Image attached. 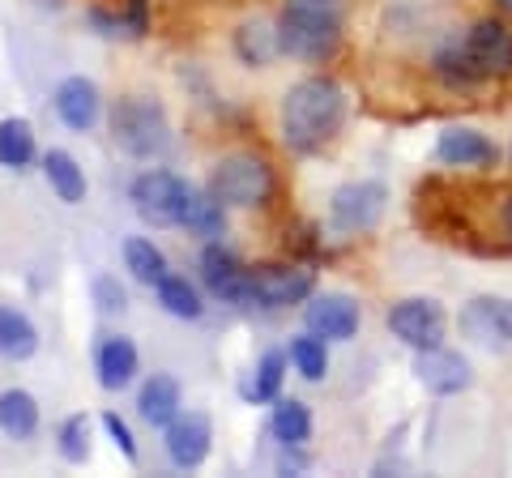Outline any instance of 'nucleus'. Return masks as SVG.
<instances>
[{
    "instance_id": "obj_1",
    "label": "nucleus",
    "mask_w": 512,
    "mask_h": 478,
    "mask_svg": "<svg viewBox=\"0 0 512 478\" xmlns=\"http://www.w3.org/2000/svg\"><path fill=\"white\" fill-rule=\"evenodd\" d=\"M282 141L295 154L325 150L346 124V90L333 77H303L282 94Z\"/></svg>"
},
{
    "instance_id": "obj_2",
    "label": "nucleus",
    "mask_w": 512,
    "mask_h": 478,
    "mask_svg": "<svg viewBox=\"0 0 512 478\" xmlns=\"http://www.w3.org/2000/svg\"><path fill=\"white\" fill-rule=\"evenodd\" d=\"M342 26H346V0H282L278 13L282 56L325 65L342 47Z\"/></svg>"
},
{
    "instance_id": "obj_3",
    "label": "nucleus",
    "mask_w": 512,
    "mask_h": 478,
    "mask_svg": "<svg viewBox=\"0 0 512 478\" xmlns=\"http://www.w3.org/2000/svg\"><path fill=\"white\" fill-rule=\"evenodd\" d=\"M107 129H111V141L128 158H141V163H154V158H163L171 150L167 107L150 99V94H124V99L111 103Z\"/></svg>"
},
{
    "instance_id": "obj_4",
    "label": "nucleus",
    "mask_w": 512,
    "mask_h": 478,
    "mask_svg": "<svg viewBox=\"0 0 512 478\" xmlns=\"http://www.w3.org/2000/svg\"><path fill=\"white\" fill-rule=\"evenodd\" d=\"M205 188H210L227 210H256V205H269V197H274V188H278V175L269 167V158L252 154V150H235L214 163Z\"/></svg>"
},
{
    "instance_id": "obj_5",
    "label": "nucleus",
    "mask_w": 512,
    "mask_h": 478,
    "mask_svg": "<svg viewBox=\"0 0 512 478\" xmlns=\"http://www.w3.org/2000/svg\"><path fill=\"white\" fill-rule=\"evenodd\" d=\"M384 210H389V188L380 180H350L338 184L329 197V227L338 235H367L380 227Z\"/></svg>"
},
{
    "instance_id": "obj_6",
    "label": "nucleus",
    "mask_w": 512,
    "mask_h": 478,
    "mask_svg": "<svg viewBox=\"0 0 512 478\" xmlns=\"http://www.w3.org/2000/svg\"><path fill=\"white\" fill-rule=\"evenodd\" d=\"M184 193H188L184 175H175L167 167H150V171H141L133 180V188H128V201H133V210H137V218L146 222V227L167 231V227L180 222Z\"/></svg>"
},
{
    "instance_id": "obj_7",
    "label": "nucleus",
    "mask_w": 512,
    "mask_h": 478,
    "mask_svg": "<svg viewBox=\"0 0 512 478\" xmlns=\"http://www.w3.org/2000/svg\"><path fill=\"white\" fill-rule=\"evenodd\" d=\"M197 269H201V286L210 299L231 304V308H252V269L239 261L222 239H210V244L201 248Z\"/></svg>"
},
{
    "instance_id": "obj_8",
    "label": "nucleus",
    "mask_w": 512,
    "mask_h": 478,
    "mask_svg": "<svg viewBox=\"0 0 512 478\" xmlns=\"http://www.w3.org/2000/svg\"><path fill=\"white\" fill-rule=\"evenodd\" d=\"M389 333L402 346L410 350H431V346H444V329H448V316L444 304L431 295H410V299H397L389 308Z\"/></svg>"
},
{
    "instance_id": "obj_9",
    "label": "nucleus",
    "mask_w": 512,
    "mask_h": 478,
    "mask_svg": "<svg viewBox=\"0 0 512 478\" xmlns=\"http://www.w3.org/2000/svg\"><path fill=\"white\" fill-rule=\"evenodd\" d=\"M457 333L483 350H512V299L474 295L457 312Z\"/></svg>"
},
{
    "instance_id": "obj_10",
    "label": "nucleus",
    "mask_w": 512,
    "mask_h": 478,
    "mask_svg": "<svg viewBox=\"0 0 512 478\" xmlns=\"http://www.w3.org/2000/svg\"><path fill=\"white\" fill-rule=\"evenodd\" d=\"M316 291V274L308 265H252V308L282 312L308 304Z\"/></svg>"
},
{
    "instance_id": "obj_11",
    "label": "nucleus",
    "mask_w": 512,
    "mask_h": 478,
    "mask_svg": "<svg viewBox=\"0 0 512 478\" xmlns=\"http://www.w3.org/2000/svg\"><path fill=\"white\" fill-rule=\"evenodd\" d=\"M163 449L175 470H197L214 449V419L205 410H180L163 427Z\"/></svg>"
},
{
    "instance_id": "obj_12",
    "label": "nucleus",
    "mask_w": 512,
    "mask_h": 478,
    "mask_svg": "<svg viewBox=\"0 0 512 478\" xmlns=\"http://www.w3.org/2000/svg\"><path fill=\"white\" fill-rule=\"evenodd\" d=\"M461 43H466V56L483 82H491V77H512V30L500 18H478Z\"/></svg>"
},
{
    "instance_id": "obj_13",
    "label": "nucleus",
    "mask_w": 512,
    "mask_h": 478,
    "mask_svg": "<svg viewBox=\"0 0 512 478\" xmlns=\"http://www.w3.org/2000/svg\"><path fill=\"white\" fill-rule=\"evenodd\" d=\"M303 325L320 333L325 342H350L363 325V312L346 291H325V295L312 291V299L303 304Z\"/></svg>"
},
{
    "instance_id": "obj_14",
    "label": "nucleus",
    "mask_w": 512,
    "mask_h": 478,
    "mask_svg": "<svg viewBox=\"0 0 512 478\" xmlns=\"http://www.w3.org/2000/svg\"><path fill=\"white\" fill-rule=\"evenodd\" d=\"M414 376H419V385L436 397H457L474 385L470 359H461L457 350H444V346L414 350Z\"/></svg>"
},
{
    "instance_id": "obj_15",
    "label": "nucleus",
    "mask_w": 512,
    "mask_h": 478,
    "mask_svg": "<svg viewBox=\"0 0 512 478\" xmlns=\"http://www.w3.org/2000/svg\"><path fill=\"white\" fill-rule=\"evenodd\" d=\"M436 158L444 167H461V171H491L500 163V146L487 137L470 129V124H448L436 137Z\"/></svg>"
},
{
    "instance_id": "obj_16",
    "label": "nucleus",
    "mask_w": 512,
    "mask_h": 478,
    "mask_svg": "<svg viewBox=\"0 0 512 478\" xmlns=\"http://www.w3.org/2000/svg\"><path fill=\"white\" fill-rule=\"evenodd\" d=\"M52 107H56V116H60V124L69 133H90L94 124H99V116H103V94H99V86H94L90 77L73 73L52 90Z\"/></svg>"
},
{
    "instance_id": "obj_17",
    "label": "nucleus",
    "mask_w": 512,
    "mask_h": 478,
    "mask_svg": "<svg viewBox=\"0 0 512 478\" xmlns=\"http://www.w3.org/2000/svg\"><path fill=\"white\" fill-rule=\"evenodd\" d=\"M141 372V355L137 342L124 338V333H103L99 346H94V376H99V389L120 393L137 380Z\"/></svg>"
},
{
    "instance_id": "obj_18",
    "label": "nucleus",
    "mask_w": 512,
    "mask_h": 478,
    "mask_svg": "<svg viewBox=\"0 0 512 478\" xmlns=\"http://www.w3.org/2000/svg\"><path fill=\"white\" fill-rule=\"evenodd\" d=\"M180 231H188L192 239H201V244H210V239H222L227 235V205H222L210 188H192L184 193V205H180V222H175Z\"/></svg>"
},
{
    "instance_id": "obj_19",
    "label": "nucleus",
    "mask_w": 512,
    "mask_h": 478,
    "mask_svg": "<svg viewBox=\"0 0 512 478\" xmlns=\"http://www.w3.org/2000/svg\"><path fill=\"white\" fill-rule=\"evenodd\" d=\"M184 410V389H180V380H175L171 372H154L141 380V389H137V414H141V423H150V427H163L175 419V414Z\"/></svg>"
},
{
    "instance_id": "obj_20",
    "label": "nucleus",
    "mask_w": 512,
    "mask_h": 478,
    "mask_svg": "<svg viewBox=\"0 0 512 478\" xmlns=\"http://www.w3.org/2000/svg\"><path fill=\"white\" fill-rule=\"evenodd\" d=\"M43 180H47V188L64 201V205H82L86 201V171H82V163L69 154V150H60V146H52L43 158Z\"/></svg>"
},
{
    "instance_id": "obj_21",
    "label": "nucleus",
    "mask_w": 512,
    "mask_h": 478,
    "mask_svg": "<svg viewBox=\"0 0 512 478\" xmlns=\"http://www.w3.org/2000/svg\"><path fill=\"white\" fill-rule=\"evenodd\" d=\"M269 406H274L269 410V432H274V440L282 449H303V444L312 440V427H316L308 402H299V397H274Z\"/></svg>"
},
{
    "instance_id": "obj_22",
    "label": "nucleus",
    "mask_w": 512,
    "mask_h": 478,
    "mask_svg": "<svg viewBox=\"0 0 512 478\" xmlns=\"http://www.w3.org/2000/svg\"><path fill=\"white\" fill-rule=\"evenodd\" d=\"M35 355H39V329H35V321H30L22 308L0 304V359L26 363Z\"/></svg>"
},
{
    "instance_id": "obj_23",
    "label": "nucleus",
    "mask_w": 512,
    "mask_h": 478,
    "mask_svg": "<svg viewBox=\"0 0 512 478\" xmlns=\"http://www.w3.org/2000/svg\"><path fill=\"white\" fill-rule=\"evenodd\" d=\"M235 56L248 69H269L282 56V39H278V22H244L235 30Z\"/></svg>"
},
{
    "instance_id": "obj_24",
    "label": "nucleus",
    "mask_w": 512,
    "mask_h": 478,
    "mask_svg": "<svg viewBox=\"0 0 512 478\" xmlns=\"http://www.w3.org/2000/svg\"><path fill=\"white\" fill-rule=\"evenodd\" d=\"M154 299L167 316H175V321H201L205 316V295H201L197 282H188V274H167L154 286Z\"/></svg>"
},
{
    "instance_id": "obj_25",
    "label": "nucleus",
    "mask_w": 512,
    "mask_h": 478,
    "mask_svg": "<svg viewBox=\"0 0 512 478\" xmlns=\"http://www.w3.org/2000/svg\"><path fill=\"white\" fill-rule=\"evenodd\" d=\"M124 269H128V278L141 282V286H158L167 274H171V265H167V252L154 244V239L146 235H128L124 239Z\"/></svg>"
},
{
    "instance_id": "obj_26",
    "label": "nucleus",
    "mask_w": 512,
    "mask_h": 478,
    "mask_svg": "<svg viewBox=\"0 0 512 478\" xmlns=\"http://www.w3.org/2000/svg\"><path fill=\"white\" fill-rule=\"evenodd\" d=\"M39 397L26 393V389H5L0 393V432H5L9 440H30L39 432Z\"/></svg>"
},
{
    "instance_id": "obj_27",
    "label": "nucleus",
    "mask_w": 512,
    "mask_h": 478,
    "mask_svg": "<svg viewBox=\"0 0 512 478\" xmlns=\"http://www.w3.org/2000/svg\"><path fill=\"white\" fill-rule=\"evenodd\" d=\"M286 359H291V368L308 380V385H320V380L329 376V342L312 329L295 333L291 346H286Z\"/></svg>"
},
{
    "instance_id": "obj_28",
    "label": "nucleus",
    "mask_w": 512,
    "mask_h": 478,
    "mask_svg": "<svg viewBox=\"0 0 512 478\" xmlns=\"http://www.w3.org/2000/svg\"><path fill=\"white\" fill-rule=\"evenodd\" d=\"M35 158H39V146H35V129H30V120H22V116L0 120V167L26 171Z\"/></svg>"
},
{
    "instance_id": "obj_29",
    "label": "nucleus",
    "mask_w": 512,
    "mask_h": 478,
    "mask_svg": "<svg viewBox=\"0 0 512 478\" xmlns=\"http://www.w3.org/2000/svg\"><path fill=\"white\" fill-rule=\"evenodd\" d=\"M286 368H291V359H286V350H265L261 359H256V372L252 380L239 393H244V402H274V397H282V380H286Z\"/></svg>"
},
{
    "instance_id": "obj_30",
    "label": "nucleus",
    "mask_w": 512,
    "mask_h": 478,
    "mask_svg": "<svg viewBox=\"0 0 512 478\" xmlns=\"http://www.w3.org/2000/svg\"><path fill=\"white\" fill-rule=\"evenodd\" d=\"M431 69H436V77L448 86V90H470V86H478L483 77L474 73V65H470V56H466V43L461 39H453V43H444L436 56H431Z\"/></svg>"
},
{
    "instance_id": "obj_31",
    "label": "nucleus",
    "mask_w": 512,
    "mask_h": 478,
    "mask_svg": "<svg viewBox=\"0 0 512 478\" xmlns=\"http://www.w3.org/2000/svg\"><path fill=\"white\" fill-rule=\"evenodd\" d=\"M56 449L69 466H86L90 461V414H69L56 427Z\"/></svg>"
},
{
    "instance_id": "obj_32",
    "label": "nucleus",
    "mask_w": 512,
    "mask_h": 478,
    "mask_svg": "<svg viewBox=\"0 0 512 478\" xmlns=\"http://www.w3.org/2000/svg\"><path fill=\"white\" fill-rule=\"evenodd\" d=\"M90 295H94V304H99L103 316H124L128 312V291L120 286L116 274H94Z\"/></svg>"
},
{
    "instance_id": "obj_33",
    "label": "nucleus",
    "mask_w": 512,
    "mask_h": 478,
    "mask_svg": "<svg viewBox=\"0 0 512 478\" xmlns=\"http://www.w3.org/2000/svg\"><path fill=\"white\" fill-rule=\"evenodd\" d=\"M99 423H103L107 440L120 449V457H124V461H137V440H133V427H128L116 410H103V419H99Z\"/></svg>"
},
{
    "instance_id": "obj_34",
    "label": "nucleus",
    "mask_w": 512,
    "mask_h": 478,
    "mask_svg": "<svg viewBox=\"0 0 512 478\" xmlns=\"http://www.w3.org/2000/svg\"><path fill=\"white\" fill-rule=\"evenodd\" d=\"M86 26H90L99 39H120V35H124L120 9H107V5H90V9H86Z\"/></svg>"
},
{
    "instance_id": "obj_35",
    "label": "nucleus",
    "mask_w": 512,
    "mask_h": 478,
    "mask_svg": "<svg viewBox=\"0 0 512 478\" xmlns=\"http://www.w3.org/2000/svg\"><path fill=\"white\" fill-rule=\"evenodd\" d=\"M120 18H124V35L128 39H146L150 35V0H124Z\"/></svg>"
},
{
    "instance_id": "obj_36",
    "label": "nucleus",
    "mask_w": 512,
    "mask_h": 478,
    "mask_svg": "<svg viewBox=\"0 0 512 478\" xmlns=\"http://www.w3.org/2000/svg\"><path fill=\"white\" fill-rule=\"evenodd\" d=\"M500 222H504V235L512 239V193H508L504 205H500Z\"/></svg>"
},
{
    "instance_id": "obj_37",
    "label": "nucleus",
    "mask_w": 512,
    "mask_h": 478,
    "mask_svg": "<svg viewBox=\"0 0 512 478\" xmlns=\"http://www.w3.org/2000/svg\"><path fill=\"white\" fill-rule=\"evenodd\" d=\"M495 5H500V9H508V13H512V0H495Z\"/></svg>"
},
{
    "instance_id": "obj_38",
    "label": "nucleus",
    "mask_w": 512,
    "mask_h": 478,
    "mask_svg": "<svg viewBox=\"0 0 512 478\" xmlns=\"http://www.w3.org/2000/svg\"><path fill=\"white\" fill-rule=\"evenodd\" d=\"M508 158H512V150H508Z\"/></svg>"
}]
</instances>
